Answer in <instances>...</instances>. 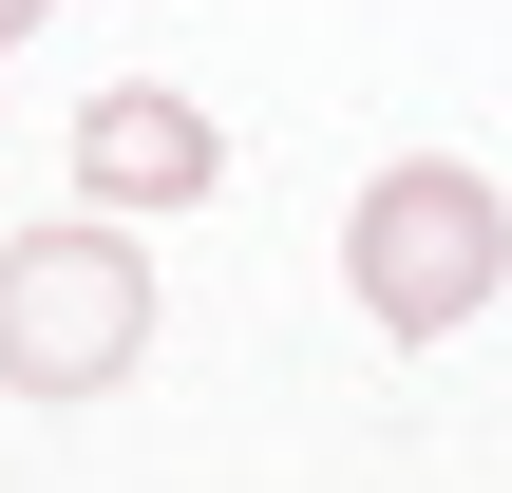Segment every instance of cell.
Here are the masks:
<instances>
[{
  "label": "cell",
  "instance_id": "obj_3",
  "mask_svg": "<svg viewBox=\"0 0 512 493\" xmlns=\"http://www.w3.org/2000/svg\"><path fill=\"white\" fill-rule=\"evenodd\" d=\"M209 190H228V133H209V95H171V76H114V95H76V209L152 228V209H209Z\"/></svg>",
  "mask_w": 512,
  "mask_h": 493
},
{
  "label": "cell",
  "instance_id": "obj_4",
  "mask_svg": "<svg viewBox=\"0 0 512 493\" xmlns=\"http://www.w3.org/2000/svg\"><path fill=\"white\" fill-rule=\"evenodd\" d=\"M38 19H57V0H0V57H19V38H38Z\"/></svg>",
  "mask_w": 512,
  "mask_h": 493
},
{
  "label": "cell",
  "instance_id": "obj_2",
  "mask_svg": "<svg viewBox=\"0 0 512 493\" xmlns=\"http://www.w3.org/2000/svg\"><path fill=\"white\" fill-rule=\"evenodd\" d=\"M152 361V247L114 209L0 247V399H114Z\"/></svg>",
  "mask_w": 512,
  "mask_h": 493
},
{
  "label": "cell",
  "instance_id": "obj_1",
  "mask_svg": "<svg viewBox=\"0 0 512 493\" xmlns=\"http://www.w3.org/2000/svg\"><path fill=\"white\" fill-rule=\"evenodd\" d=\"M342 285H361V323L380 342H475L512 304V190L475 152H399V171H361V209H342Z\"/></svg>",
  "mask_w": 512,
  "mask_h": 493
}]
</instances>
